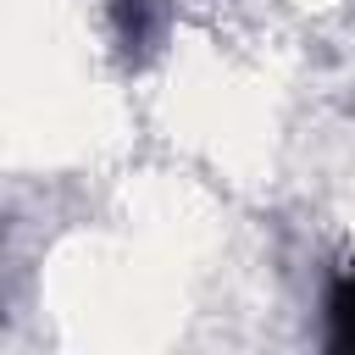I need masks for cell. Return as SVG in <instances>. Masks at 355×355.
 Listing matches in <instances>:
<instances>
[{
	"label": "cell",
	"instance_id": "6da1fadb",
	"mask_svg": "<svg viewBox=\"0 0 355 355\" xmlns=\"http://www.w3.org/2000/svg\"><path fill=\"white\" fill-rule=\"evenodd\" d=\"M327 349L355 355V261L327 288Z\"/></svg>",
	"mask_w": 355,
	"mask_h": 355
}]
</instances>
